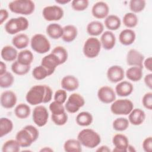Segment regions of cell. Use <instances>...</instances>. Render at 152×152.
Segmentation results:
<instances>
[{"instance_id":"1","label":"cell","mask_w":152,"mask_h":152,"mask_svg":"<svg viewBox=\"0 0 152 152\" xmlns=\"http://www.w3.org/2000/svg\"><path fill=\"white\" fill-rule=\"evenodd\" d=\"M53 95V91L47 85L33 86L27 91L26 99L27 103L31 105H38L42 103L49 102Z\"/></svg>"},{"instance_id":"2","label":"cell","mask_w":152,"mask_h":152,"mask_svg":"<svg viewBox=\"0 0 152 152\" xmlns=\"http://www.w3.org/2000/svg\"><path fill=\"white\" fill-rule=\"evenodd\" d=\"M39 136L37 128L31 125H28L20 130L15 135V140L21 147H30Z\"/></svg>"},{"instance_id":"3","label":"cell","mask_w":152,"mask_h":152,"mask_svg":"<svg viewBox=\"0 0 152 152\" xmlns=\"http://www.w3.org/2000/svg\"><path fill=\"white\" fill-rule=\"evenodd\" d=\"M77 140L81 144L88 148L97 147L101 142L100 135L94 130L89 128L82 129L77 135Z\"/></svg>"},{"instance_id":"4","label":"cell","mask_w":152,"mask_h":152,"mask_svg":"<svg viewBox=\"0 0 152 152\" xmlns=\"http://www.w3.org/2000/svg\"><path fill=\"white\" fill-rule=\"evenodd\" d=\"M10 10L15 14L28 15L35 10V4L31 0H14L8 4Z\"/></svg>"},{"instance_id":"5","label":"cell","mask_w":152,"mask_h":152,"mask_svg":"<svg viewBox=\"0 0 152 152\" xmlns=\"http://www.w3.org/2000/svg\"><path fill=\"white\" fill-rule=\"evenodd\" d=\"M28 26L29 22L26 17H18L10 19L5 24L4 28L7 33L12 35L26 30Z\"/></svg>"},{"instance_id":"6","label":"cell","mask_w":152,"mask_h":152,"mask_svg":"<svg viewBox=\"0 0 152 152\" xmlns=\"http://www.w3.org/2000/svg\"><path fill=\"white\" fill-rule=\"evenodd\" d=\"M31 49L36 52L43 54L50 49V43L48 38L42 34L37 33L32 36L30 40Z\"/></svg>"},{"instance_id":"7","label":"cell","mask_w":152,"mask_h":152,"mask_svg":"<svg viewBox=\"0 0 152 152\" xmlns=\"http://www.w3.org/2000/svg\"><path fill=\"white\" fill-rule=\"evenodd\" d=\"M134 109L132 102L127 99L115 100L112 103L110 111L116 115H127Z\"/></svg>"},{"instance_id":"8","label":"cell","mask_w":152,"mask_h":152,"mask_svg":"<svg viewBox=\"0 0 152 152\" xmlns=\"http://www.w3.org/2000/svg\"><path fill=\"white\" fill-rule=\"evenodd\" d=\"M101 47L100 41L95 37H91L85 41L83 52L86 57L91 59L94 58L99 55Z\"/></svg>"},{"instance_id":"9","label":"cell","mask_w":152,"mask_h":152,"mask_svg":"<svg viewBox=\"0 0 152 152\" xmlns=\"http://www.w3.org/2000/svg\"><path fill=\"white\" fill-rule=\"evenodd\" d=\"M85 104L84 97L79 93L71 94L65 104V110L70 113H75Z\"/></svg>"},{"instance_id":"10","label":"cell","mask_w":152,"mask_h":152,"mask_svg":"<svg viewBox=\"0 0 152 152\" xmlns=\"http://www.w3.org/2000/svg\"><path fill=\"white\" fill-rule=\"evenodd\" d=\"M64 15L63 9L58 5H49L45 7L42 11L44 19L48 21H59Z\"/></svg>"},{"instance_id":"11","label":"cell","mask_w":152,"mask_h":152,"mask_svg":"<svg viewBox=\"0 0 152 152\" xmlns=\"http://www.w3.org/2000/svg\"><path fill=\"white\" fill-rule=\"evenodd\" d=\"M32 118L34 123L39 127L45 126L49 118V112L47 109L42 105H37L33 111Z\"/></svg>"},{"instance_id":"12","label":"cell","mask_w":152,"mask_h":152,"mask_svg":"<svg viewBox=\"0 0 152 152\" xmlns=\"http://www.w3.org/2000/svg\"><path fill=\"white\" fill-rule=\"evenodd\" d=\"M99 100L103 103H112L116 100V93L114 90L107 86L101 87L97 91Z\"/></svg>"},{"instance_id":"13","label":"cell","mask_w":152,"mask_h":152,"mask_svg":"<svg viewBox=\"0 0 152 152\" xmlns=\"http://www.w3.org/2000/svg\"><path fill=\"white\" fill-rule=\"evenodd\" d=\"M144 56L136 49H130L126 55V64L131 66H140L143 68Z\"/></svg>"},{"instance_id":"14","label":"cell","mask_w":152,"mask_h":152,"mask_svg":"<svg viewBox=\"0 0 152 152\" xmlns=\"http://www.w3.org/2000/svg\"><path fill=\"white\" fill-rule=\"evenodd\" d=\"M40 65L45 67L48 71L49 75H51L54 73L57 66L61 64L58 58L51 52L42 59Z\"/></svg>"},{"instance_id":"15","label":"cell","mask_w":152,"mask_h":152,"mask_svg":"<svg viewBox=\"0 0 152 152\" xmlns=\"http://www.w3.org/2000/svg\"><path fill=\"white\" fill-rule=\"evenodd\" d=\"M107 78L112 83L121 81L125 77V71L119 65H112L107 71Z\"/></svg>"},{"instance_id":"16","label":"cell","mask_w":152,"mask_h":152,"mask_svg":"<svg viewBox=\"0 0 152 152\" xmlns=\"http://www.w3.org/2000/svg\"><path fill=\"white\" fill-rule=\"evenodd\" d=\"M112 142L115 146L113 151L126 152L129 145L128 137L122 134H117L113 137Z\"/></svg>"},{"instance_id":"17","label":"cell","mask_w":152,"mask_h":152,"mask_svg":"<svg viewBox=\"0 0 152 152\" xmlns=\"http://www.w3.org/2000/svg\"><path fill=\"white\" fill-rule=\"evenodd\" d=\"M109 8L108 5L103 1H98L95 3L91 8L93 16L97 19L105 18L109 15Z\"/></svg>"},{"instance_id":"18","label":"cell","mask_w":152,"mask_h":152,"mask_svg":"<svg viewBox=\"0 0 152 152\" xmlns=\"http://www.w3.org/2000/svg\"><path fill=\"white\" fill-rule=\"evenodd\" d=\"M0 102L1 106L5 109H11L14 107L17 102V97L14 92L7 90L1 93Z\"/></svg>"},{"instance_id":"19","label":"cell","mask_w":152,"mask_h":152,"mask_svg":"<svg viewBox=\"0 0 152 152\" xmlns=\"http://www.w3.org/2000/svg\"><path fill=\"white\" fill-rule=\"evenodd\" d=\"M102 46L106 50L112 49L116 44V37L112 31L107 30L104 31L100 37Z\"/></svg>"},{"instance_id":"20","label":"cell","mask_w":152,"mask_h":152,"mask_svg":"<svg viewBox=\"0 0 152 152\" xmlns=\"http://www.w3.org/2000/svg\"><path fill=\"white\" fill-rule=\"evenodd\" d=\"M79 81L74 75H68L64 76L61 81L62 88L68 91H73L79 87Z\"/></svg>"},{"instance_id":"21","label":"cell","mask_w":152,"mask_h":152,"mask_svg":"<svg viewBox=\"0 0 152 152\" xmlns=\"http://www.w3.org/2000/svg\"><path fill=\"white\" fill-rule=\"evenodd\" d=\"M133 90V85L127 81H121L115 87V93L120 97L128 96L132 93Z\"/></svg>"},{"instance_id":"22","label":"cell","mask_w":152,"mask_h":152,"mask_svg":"<svg viewBox=\"0 0 152 152\" xmlns=\"http://www.w3.org/2000/svg\"><path fill=\"white\" fill-rule=\"evenodd\" d=\"M145 119V113L144 110L140 108L133 109L129 113L128 121L129 123L134 125H140L142 124Z\"/></svg>"},{"instance_id":"23","label":"cell","mask_w":152,"mask_h":152,"mask_svg":"<svg viewBox=\"0 0 152 152\" xmlns=\"http://www.w3.org/2000/svg\"><path fill=\"white\" fill-rule=\"evenodd\" d=\"M136 34L135 31L130 28H126L121 31L119 35L120 43L125 46L132 45L135 40Z\"/></svg>"},{"instance_id":"24","label":"cell","mask_w":152,"mask_h":152,"mask_svg":"<svg viewBox=\"0 0 152 152\" xmlns=\"http://www.w3.org/2000/svg\"><path fill=\"white\" fill-rule=\"evenodd\" d=\"M18 52L15 47L7 45L2 48L1 52V56L3 60L7 62L15 61L17 59Z\"/></svg>"},{"instance_id":"25","label":"cell","mask_w":152,"mask_h":152,"mask_svg":"<svg viewBox=\"0 0 152 152\" xmlns=\"http://www.w3.org/2000/svg\"><path fill=\"white\" fill-rule=\"evenodd\" d=\"M78 30L75 26L72 24H68L63 27L62 40L66 42L70 43L73 42L77 37Z\"/></svg>"},{"instance_id":"26","label":"cell","mask_w":152,"mask_h":152,"mask_svg":"<svg viewBox=\"0 0 152 152\" xmlns=\"http://www.w3.org/2000/svg\"><path fill=\"white\" fill-rule=\"evenodd\" d=\"M86 30L87 33L92 37L97 36L103 33L104 25L99 21H93L87 24Z\"/></svg>"},{"instance_id":"27","label":"cell","mask_w":152,"mask_h":152,"mask_svg":"<svg viewBox=\"0 0 152 152\" xmlns=\"http://www.w3.org/2000/svg\"><path fill=\"white\" fill-rule=\"evenodd\" d=\"M30 43V39L28 36L24 33H19L16 34L12 39V43L15 48L23 49L27 47Z\"/></svg>"},{"instance_id":"28","label":"cell","mask_w":152,"mask_h":152,"mask_svg":"<svg viewBox=\"0 0 152 152\" xmlns=\"http://www.w3.org/2000/svg\"><path fill=\"white\" fill-rule=\"evenodd\" d=\"M47 34L53 39H58L63 34V27L57 23L49 24L46 29Z\"/></svg>"},{"instance_id":"29","label":"cell","mask_w":152,"mask_h":152,"mask_svg":"<svg viewBox=\"0 0 152 152\" xmlns=\"http://www.w3.org/2000/svg\"><path fill=\"white\" fill-rule=\"evenodd\" d=\"M142 67L131 66L125 72L126 78L130 81L137 82L141 80L143 75Z\"/></svg>"},{"instance_id":"30","label":"cell","mask_w":152,"mask_h":152,"mask_svg":"<svg viewBox=\"0 0 152 152\" xmlns=\"http://www.w3.org/2000/svg\"><path fill=\"white\" fill-rule=\"evenodd\" d=\"M104 26L109 31L117 30L121 25V21L116 15H109L105 18Z\"/></svg>"},{"instance_id":"31","label":"cell","mask_w":152,"mask_h":152,"mask_svg":"<svg viewBox=\"0 0 152 152\" xmlns=\"http://www.w3.org/2000/svg\"><path fill=\"white\" fill-rule=\"evenodd\" d=\"M75 121L78 125L81 126H87L92 124L93 117L90 112L83 111L77 115Z\"/></svg>"},{"instance_id":"32","label":"cell","mask_w":152,"mask_h":152,"mask_svg":"<svg viewBox=\"0 0 152 152\" xmlns=\"http://www.w3.org/2000/svg\"><path fill=\"white\" fill-rule=\"evenodd\" d=\"M33 59L34 56L33 53L28 49H24L18 53L17 61L23 65H30Z\"/></svg>"},{"instance_id":"33","label":"cell","mask_w":152,"mask_h":152,"mask_svg":"<svg viewBox=\"0 0 152 152\" xmlns=\"http://www.w3.org/2000/svg\"><path fill=\"white\" fill-rule=\"evenodd\" d=\"M14 127L12 121L8 118L2 117L0 119V137L4 136L10 133Z\"/></svg>"},{"instance_id":"34","label":"cell","mask_w":152,"mask_h":152,"mask_svg":"<svg viewBox=\"0 0 152 152\" xmlns=\"http://www.w3.org/2000/svg\"><path fill=\"white\" fill-rule=\"evenodd\" d=\"M31 113L30 106L26 103H20L14 109L15 115L19 119L27 118Z\"/></svg>"},{"instance_id":"35","label":"cell","mask_w":152,"mask_h":152,"mask_svg":"<svg viewBox=\"0 0 152 152\" xmlns=\"http://www.w3.org/2000/svg\"><path fill=\"white\" fill-rule=\"evenodd\" d=\"M64 149L66 152H80L82 151L81 144L76 139L67 140L64 142Z\"/></svg>"},{"instance_id":"36","label":"cell","mask_w":152,"mask_h":152,"mask_svg":"<svg viewBox=\"0 0 152 152\" xmlns=\"http://www.w3.org/2000/svg\"><path fill=\"white\" fill-rule=\"evenodd\" d=\"M122 22L126 27L134 28L138 24V19L135 14L132 12H127L124 15Z\"/></svg>"},{"instance_id":"37","label":"cell","mask_w":152,"mask_h":152,"mask_svg":"<svg viewBox=\"0 0 152 152\" xmlns=\"http://www.w3.org/2000/svg\"><path fill=\"white\" fill-rule=\"evenodd\" d=\"M30 65H24L19 63L17 60L11 65L12 71L18 75H24L27 74L30 70Z\"/></svg>"},{"instance_id":"38","label":"cell","mask_w":152,"mask_h":152,"mask_svg":"<svg viewBox=\"0 0 152 152\" xmlns=\"http://www.w3.org/2000/svg\"><path fill=\"white\" fill-rule=\"evenodd\" d=\"M20 145L16 140H9L5 141L2 147V152H18L20 150Z\"/></svg>"},{"instance_id":"39","label":"cell","mask_w":152,"mask_h":152,"mask_svg":"<svg viewBox=\"0 0 152 152\" xmlns=\"http://www.w3.org/2000/svg\"><path fill=\"white\" fill-rule=\"evenodd\" d=\"M14 81L13 75L7 71L2 75H0V87L3 88H9L12 86Z\"/></svg>"},{"instance_id":"40","label":"cell","mask_w":152,"mask_h":152,"mask_svg":"<svg viewBox=\"0 0 152 152\" xmlns=\"http://www.w3.org/2000/svg\"><path fill=\"white\" fill-rule=\"evenodd\" d=\"M52 53H53L59 59L60 64H64L68 59V52L65 48L61 46H56L52 51Z\"/></svg>"},{"instance_id":"41","label":"cell","mask_w":152,"mask_h":152,"mask_svg":"<svg viewBox=\"0 0 152 152\" xmlns=\"http://www.w3.org/2000/svg\"><path fill=\"white\" fill-rule=\"evenodd\" d=\"M129 122L128 119L123 117L115 119L112 124L113 128L117 131H125L129 126Z\"/></svg>"},{"instance_id":"42","label":"cell","mask_w":152,"mask_h":152,"mask_svg":"<svg viewBox=\"0 0 152 152\" xmlns=\"http://www.w3.org/2000/svg\"><path fill=\"white\" fill-rule=\"evenodd\" d=\"M32 75L33 78L37 80H42L46 78L47 77L50 76L47 69L41 65L36 66L33 69Z\"/></svg>"},{"instance_id":"43","label":"cell","mask_w":152,"mask_h":152,"mask_svg":"<svg viewBox=\"0 0 152 152\" xmlns=\"http://www.w3.org/2000/svg\"><path fill=\"white\" fill-rule=\"evenodd\" d=\"M146 5V2L144 0H131L129 2V7L132 12L139 13L142 11Z\"/></svg>"},{"instance_id":"44","label":"cell","mask_w":152,"mask_h":152,"mask_svg":"<svg viewBox=\"0 0 152 152\" xmlns=\"http://www.w3.org/2000/svg\"><path fill=\"white\" fill-rule=\"evenodd\" d=\"M88 0H74L71 2V7L74 11H83L88 8Z\"/></svg>"},{"instance_id":"45","label":"cell","mask_w":152,"mask_h":152,"mask_svg":"<svg viewBox=\"0 0 152 152\" xmlns=\"http://www.w3.org/2000/svg\"><path fill=\"white\" fill-rule=\"evenodd\" d=\"M68 115L66 112L59 115H51V119L53 122L58 126H62L65 125L68 121Z\"/></svg>"},{"instance_id":"46","label":"cell","mask_w":152,"mask_h":152,"mask_svg":"<svg viewBox=\"0 0 152 152\" xmlns=\"http://www.w3.org/2000/svg\"><path fill=\"white\" fill-rule=\"evenodd\" d=\"M49 108L53 115H59L65 112V108L63 106V104L58 103L55 100L49 104Z\"/></svg>"},{"instance_id":"47","label":"cell","mask_w":152,"mask_h":152,"mask_svg":"<svg viewBox=\"0 0 152 152\" xmlns=\"http://www.w3.org/2000/svg\"><path fill=\"white\" fill-rule=\"evenodd\" d=\"M54 100L61 104H64L67 99V93L66 90L64 89H59L56 90L54 94Z\"/></svg>"},{"instance_id":"48","label":"cell","mask_w":152,"mask_h":152,"mask_svg":"<svg viewBox=\"0 0 152 152\" xmlns=\"http://www.w3.org/2000/svg\"><path fill=\"white\" fill-rule=\"evenodd\" d=\"M142 103L145 108L148 110L152 109V93L147 92L142 97Z\"/></svg>"},{"instance_id":"49","label":"cell","mask_w":152,"mask_h":152,"mask_svg":"<svg viewBox=\"0 0 152 152\" xmlns=\"http://www.w3.org/2000/svg\"><path fill=\"white\" fill-rule=\"evenodd\" d=\"M143 150L145 152H151L152 151V137H148L145 138L142 144Z\"/></svg>"},{"instance_id":"50","label":"cell","mask_w":152,"mask_h":152,"mask_svg":"<svg viewBox=\"0 0 152 152\" xmlns=\"http://www.w3.org/2000/svg\"><path fill=\"white\" fill-rule=\"evenodd\" d=\"M8 12L5 9H1L0 10V24L2 25L5 21L8 18Z\"/></svg>"},{"instance_id":"51","label":"cell","mask_w":152,"mask_h":152,"mask_svg":"<svg viewBox=\"0 0 152 152\" xmlns=\"http://www.w3.org/2000/svg\"><path fill=\"white\" fill-rule=\"evenodd\" d=\"M144 83L146 86L150 90L152 89V74L150 73L147 74L144 78Z\"/></svg>"},{"instance_id":"52","label":"cell","mask_w":152,"mask_h":152,"mask_svg":"<svg viewBox=\"0 0 152 152\" xmlns=\"http://www.w3.org/2000/svg\"><path fill=\"white\" fill-rule=\"evenodd\" d=\"M143 66L146 69L148 70L149 71H151V70H152V58H151V57H148L144 60Z\"/></svg>"},{"instance_id":"53","label":"cell","mask_w":152,"mask_h":152,"mask_svg":"<svg viewBox=\"0 0 152 152\" xmlns=\"http://www.w3.org/2000/svg\"><path fill=\"white\" fill-rule=\"evenodd\" d=\"M96 151H97V152H110V151H111V150L108 146L103 145L99 147L96 150Z\"/></svg>"},{"instance_id":"54","label":"cell","mask_w":152,"mask_h":152,"mask_svg":"<svg viewBox=\"0 0 152 152\" xmlns=\"http://www.w3.org/2000/svg\"><path fill=\"white\" fill-rule=\"evenodd\" d=\"M6 72H7V65L3 61H1L0 62V75H2Z\"/></svg>"},{"instance_id":"55","label":"cell","mask_w":152,"mask_h":152,"mask_svg":"<svg viewBox=\"0 0 152 152\" xmlns=\"http://www.w3.org/2000/svg\"><path fill=\"white\" fill-rule=\"evenodd\" d=\"M55 2H56L57 4L64 5V4H68V3L70 2H71V1H69V0H57V1H55Z\"/></svg>"},{"instance_id":"56","label":"cell","mask_w":152,"mask_h":152,"mask_svg":"<svg viewBox=\"0 0 152 152\" xmlns=\"http://www.w3.org/2000/svg\"><path fill=\"white\" fill-rule=\"evenodd\" d=\"M53 149L49 147H45L42 148L41 150H40V151H45V152H49V151H53Z\"/></svg>"},{"instance_id":"57","label":"cell","mask_w":152,"mask_h":152,"mask_svg":"<svg viewBox=\"0 0 152 152\" xmlns=\"http://www.w3.org/2000/svg\"><path fill=\"white\" fill-rule=\"evenodd\" d=\"M130 151V152H132V151H135V150L134 149V147L133 146H132V145H129H129H128V148H127V151Z\"/></svg>"}]
</instances>
